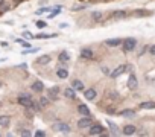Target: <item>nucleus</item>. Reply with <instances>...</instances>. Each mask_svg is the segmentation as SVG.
<instances>
[{"label": "nucleus", "instance_id": "nucleus-1", "mask_svg": "<svg viewBox=\"0 0 155 137\" xmlns=\"http://www.w3.org/2000/svg\"><path fill=\"white\" fill-rule=\"evenodd\" d=\"M122 46H123V50H125V52H131V50L135 49L137 40H135V38H125L123 43H122Z\"/></svg>", "mask_w": 155, "mask_h": 137}, {"label": "nucleus", "instance_id": "nucleus-2", "mask_svg": "<svg viewBox=\"0 0 155 137\" xmlns=\"http://www.w3.org/2000/svg\"><path fill=\"white\" fill-rule=\"evenodd\" d=\"M18 104L23 105V107H26V108H29L34 102H32V99H30V94H28V93H21L20 96H18Z\"/></svg>", "mask_w": 155, "mask_h": 137}, {"label": "nucleus", "instance_id": "nucleus-3", "mask_svg": "<svg viewBox=\"0 0 155 137\" xmlns=\"http://www.w3.org/2000/svg\"><path fill=\"white\" fill-rule=\"evenodd\" d=\"M55 131H60V133H70V125L66 123V122H56V123H53L52 126Z\"/></svg>", "mask_w": 155, "mask_h": 137}, {"label": "nucleus", "instance_id": "nucleus-4", "mask_svg": "<svg viewBox=\"0 0 155 137\" xmlns=\"http://www.w3.org/2000/svg\"><path fill=\"white\" fill-rule=\"evenodd\" d=\"M105 128L100 123H94L90 126V136H99V134H104Z\"/></svg>", "mask_w": 155, "mask_h": 137}, {"label": "nucleus", "instance_id": "nucleus-5", "mask_svg": "<svg viewBox=\"0 0 155 137\" xmlns=\"http://www.w3.org/2000/svg\"><path fill=\"white\" fill-rule=\"evenodd\" d=\"M91 125H93V120L90 119L88 116H85V117H82V119L78 122V128H81V130H82V128H90Z\"/></svg>", "mask_w": 155, "mask_h": 137}, {"label": "nucleus", "instance_id": "nucleus-6", "mask_svg": "<svg viewBox=\"0 0 155 137\" xmlns=\"http://www.w3.org/2000/svg\"><path fill=\"white\" fill-rule=\"evenodd\" d=\"M137 85H138L137 76L131 72V73H129V78H128V87H129L131 90H134V88H137Z\"/></svg>", "mask_w": 155, "mask_h": 137}, {"label": "nucleus", "instance_id": "nucleus-7", "mask_svg": "<svg viewBox=\"0 0 155 137\" xmlns=\"http://www.w3.org/2000/svg\"><path fill=\"white\" fill-rule=\"evenodd\" d=\"M84 96H85V99H88V101H93V99H96V96H97V92H96L94 88H87V90H84Z\"/></svg>", "mask_w": 155, "mask_h": 137}, {"label": "nucleus", "instance_id": "nucleus-8", "mask_svg": "<svg viewBox=\"0 0 155 137\" xmlns=\"http://www.w3.org/2000/svg\"><path fill=\"white\" fill-rule=\"evenodd\" d=\"M122 43H123V40H120V38H108V40H105V44L110 46V47H117V46H120Z\"/></svg>", "mask_w": 155, "mask_h": 137}, {"label": "nucleus", "instance_id": "nucleus-9", "mask_svg": "<svg viewBox=\"0 0 155 137\" xmlns=\"http://www.w3.org/2000/svg\"><path fill=\"white\" fill-rule=\"evenodd\" d=\"M126 72V64L125 66H120V67H117L116 70L111 73V78H119L120 75H123V73Z\"/></svg>", "mask_w": 155, "mask_h": 137}, {"label": "nucleus", "instance_id": "nucleus-10", "mask_svg": "<svg viewBox=\"0 0 155 137\" xmlns=\"http://www.w3.org/2000/svg\"><path fill=\"white\" fill-rule=\"evenodd\" d=\"M135 131H137V128L134 125H125L123 126V134L125 136H132V134H135Z\"/></svg>", "mask_w": 155, "mask_h": 137}, {"label": "nucleus", "instance_id": "nucleus-11", "mask_svg": "<svg viewBox=\"0 0 155 137\" xmlns=\"http://www.w3.org/2000/svg\"><path fill=\"white\" fill-rule=\"evenodd\" d=\"M72 85H73V88H74V90H79V92H84V90H85V85H84V82H82V81H79V79H73Z\"/></svg>", "mask_w": 155, "mask_h": 137}, {"label": "nucleus", "instance_id": "nucleus-12", "mask_svg": "<svg viewBox=\"0 0 155 137\" xmlns=\"http://www.w3.org/2000/svg\"><path fill=\"white\" fill-rule=\"evenodd\" d=\"M58 92H60V90H58V87H52L50 90L47 92V94H49V99H50V101H56V99H58Z\"/></svg>", "mask_w": 155, "mask_h": 137}, {"label": "nucleus", "instance_id": "nucleus-13", "mask_svg": "<svg viewBox=\"0 0 155 137\" xmlns=\"http://www.w3.org/2000/svg\"><path fill=\"white\" fill-rule=\"evenodd\" d=\"M32 90L37 92V93L43 92V90H44V84H43L41 81H35L34 84H32Z\"/></svg>", "mask_w": 155, "mask_h": 137}, {"label": "nucleus", "instance_id": "nucleus-14", "mask_svg": "<svg viewBox=\"0 0 155 137\" xmlns=\"http://www.w3.org/2000/svg\"><path fill=\"white\" fill-rule=\"evenodd\" d=\"M81 56L85 58V60H91V58H93V50H91V49H87V47H85V49L81 50Z\"/></svg>", "mask_w": 155, "mask_h": 137}, {"label": "nucleus", "instance_id": "nucleus-15", "mask_svg": "<svg viewBox=\"0 0 155 137\" xmlns=\"http://www.w3.org/2000/svg\"><path fill=\"white\" fill-rule=\"evenodd\" d=\"M64 94H66V98H68V99H74L76 98V92H74V88L72 87H68V88H66V90H64Z\"/></svg>", "mask_w": 155, "mask_h": 137}, {"label": "nucleus", "instance_id": "nucleus-16", "mask_svg": "<svg viewBox=\"0 0 155 137\" xmlns=\"http://www.w3.org/2000/svg\"><path fill=\"white\" fill-rule=\"evenodd\" d=\"M119 114L123 116V117H135L134 110H122V111H119Z\"/></svg>", "mask_w": 155, "mask_h": 137}, {"label": "nucleus", "instance_id": "nucleus-17", "mask_svg": "<svg viewBox=\"0 0 155 137\" xmlns=\"http://www.w3.org/2000/svg\"><path fill=\"white\" fill-rule=\"evenodd\" d=\"M106 126H110V131H111V134H113V136L119 134V131H117V125L113 123L111 120H106Z\"/></svg>", "mask_w": 155, "mask_h": 137}, {"label": "nucleus", "instance_id": "nucleus-18", "mask_svg": "<svg viewBox=\"0 0 155 137\" xmlns=\"http://www.w3.org/2000/svg\"><path fill=\"white\" fill-rule=\"evenodd\" d=\"M58 60L62 61V62H67V61H70V55H68V52L66 50H62L60 55H58Z\"/></svg>", "mask_w": 155, "mask_h": 137}, {"label": "nucleus", "instance_id": "nucleus-19", "mask_svg": "<svg viewBox=\"0 0 155 137\" xmlns=\"http://www.w3.org/2000/svg\"><path fill=\"white\" fill-rule=\"evenodd\" d=\"M47 62H50V55H43L37 58V64H47Z\"/></svg>", "mask_w": 155, "mask_h": 137}, {"label": "nucleus", "instance_id": "nucleus-20", "mask_svg": "<svg viewBox=\"0 0 155 137\" xmlns=\"http://www.w3.org/2000/svg\"><path fill=\"white\" fill-rule=\"evenodd\" d=\"M56 75L60 79H66V78H68V72L66 70V68H58L56 70Z\"/></svg>", "mask_w": 155, "mask_h": 137}, {"label": "nucleus", "instance_id": "nucleus-21", "mask_svg": "<svg viewBox=\"0 0 155 137\" xmlns=\"http://www.w3.org/2000/svg\"><path fill=\"white\" fill-rule=\"evenodd\" d=\"M78 111L81 113L82 116H90V110H88L87 105H84V104H81V105L78 107Z\"/></svg>", "mask_w": 155, "mask_h": 137}, {"label": "nucleus", "instance_id": "nucleus-22", "mask_svg": "<svg viewBox=\"0 0 155 137\" xmlns=\"http://www.w3.org/2000/svg\"><path fill=\"white\" fill-rule=\"evenodd\" d=\"M9 123H11L9 116H0V125L2 126H9Z\"/></svg>", "mask_w": 155, "mask_h": 137}, {"label": "nucleus", "instance_id": "nucleus-23", "mask_svg": "<svg viewBox=\"0 0 155 137\" xmlns=\"http://www.w3.org/2000/svg\"><path fill=\"white\" fill-rule=\"evenodd\" d=\"M102 17H104V14L100 12V11H94V12H91V18L94 20V22H100V20H102Z\"/></svg>", "mask_w": 155, "mask_h": 137}, {"label": "nucleus", "instance_id": "nucleus-24", "mask_svg": "<svg viewBox=\"0 0 155 137\" xmlns=\"http://www.w3.org/2000/svg\"><path fill=\"white\" fill-rule=\"evenodd\" d=\"M140 107H141L143 110H154V108H155V102H151V101H149V102H143Z\"/></svg>", "mask_w": 155, "mask_h": 137}, {"label": "nucleus", "instance_id": "nucleus-25", "mask_svg": "<svg viewBox=\"0 0 155 137\" xmlns=\"http://www.w3.org/2000/svg\"><path fill=\"white\" fill-rule=\"evenodd\" d=\"M111 17H113V18H125L126 17V12L125 11H116V12L111 14Z\"/></svg>", "mask_w": 155, "mask_h": 137}, {"label": "nucleus", "instance_id": "nucleus-26", "mask_svg": "<svg viewBox=\"0 0 155 137\" xmlns=\"http://www.w3.org/2000/svg\"><path fill=\"white\" fill-rule=\"evenodd\" d=\"M49 102H50L49 98H41V99H40V107L44 108V107H47V105H49Z\"/></svg>", "mask_w": 155, "mask_h": 137}, {"label": "nucleus", "instance_id": "nucleus-27", "mask_svg": "<svg viewBox=\"0 0 155 137\" xmlns=\"http://www.w3.org/2000/svg\"><path fill=\"white\" fill-rule=\"evenodd\" d=\"M87 8V5H74V6H72V11H81V9H85Z\"/></svg>", "mask_w": 155, "mask_h": 137}, {"label": "nucleus", "instance_id": "nucleus-28", "mask_svg": "<svg viewBox=\"0 0 155 137\" xmlns=\"http://www.w3.org/2000/svg\"><path fill=\"white\" fill-rule=\"evenodd\" d=\"M17 43H20L23 47H29V46H30V44L28 43V41H24V40H17Z\"/></svg>", "mask_w": 155, "mask_h": 137}, {"label": "nucleus", "instance_id": "nucleus-29", "mask_svg": "<svg viewBox=\"0 0 155 137\" xmlns=\"http://www.w3.org/2000/svg\"><path fill=\"white\" fill-rule=\"evenodd\" d=\"M20 134L21 136H30V131L29 130H20Z\"/></svg>", "mask_w": 155, "mask_h": 137}, {"label": "nucleus", "instance_id": "nucleus-30", "mask_svg": "<svg viewBox=\"0 0 155 137\" xmlns=\"http://www.w3.org/2000/svg\"><path fill=\"white\" fill-rule=\"evenodd\" d=\"M37 26H38L40 29H43V28H46V22H37Z\"/></svg>", "mask_w": 155, "mask_h": 137}, {"label": "nucleus", "instance_id": "nucleus-31", "mask_svg": "<svg viewBox=\"0 0 155 137\" xmlns=\"http://www.w3.org/2000/svg\"><path fill=\"white\" fill-rule=\"evenodd\" d=\"M46 11H50V8H41L37 11V14H43V12H46Z\"/></svg>", "mask_w": 155, "mask_h": 137}, {"label": "nucleus", "instance_id": "nucleus-32", "mask_svg": "<svg viewBox=\"0 0 155 137\" xmlns=\"http://www.w3.org/2000/svg\"><path fill=\"white\" fill-rule=\"evenodd\" d=\"M102 72L105 73V75H110V68L106 67V66H102Z\"/></svg>", "mask_w": 155, "mask_h": 137}, {"label": "nucleus", "instance_id": "nucleus-33", "mask_svg": "<svg viewBox=\"0 0 155 137\" xmlns=\"http://www.w3.org/2000/svg\"><path fill=\"white\" fill-rule=\"evenodd\" d=\"M8 9H9V8L6 6V5H3V3L0 5V11H2V12H5V11H8Z\"/></svg>", "mask_w": 155, "mask_h": 137}, {"label": "nucleus", "instance_id": "nucleus-34", "mask_svg": "<svg viewBox=\"0 0 155 137\" xmlns=\"http://www.w3.org/2000/svg\"><path fill=\"white\" fill-rule=\"evenodd\" d=\"M35 136H37V137H44L46 134L43 133V131H37V133H35Z\"/></svg>", "mask_w": 155, "mask_h": 137}, {"label": "nucleus", "instance_id": "nucleus-35", "mask_svg": "<svg viewBox=\"0 0 155 137\" xmlns=\"http://www.w3.org/2000/svg\"><path fill=\"white\" fill-rule=\"evenodd\" d=\"M149 52H151V55H155V44L149 47Z\"/></svg>", "mask_w": 155, "mask_h": 137}, {"label": "nucleus", "instance_id": "nucleus-36", "mask_svg": "<svg viewBox=\"0 0 155 137\" xmlns=\"http://www.w3.org/2000/svg\"><path fill=\"white\" fill-rule=\"evenodd\" d=\"M23 35L26 37V38H32V37H34V35H32V34H29V32H24Z\"/></svg>", "mask_w": 155, "mask_h": 137}, {"label": "nucleus", "instance_id": "nucleus-37", "mask_svg": "<svg viewBox=\"0 0 155 137\" xmlns=\"http://www.w3.org/2000/svg\"><path fill=\"white\" fill-rule=\"evenodd\" d=\"M3 2H5V0H0V5H2V3H3Z\"/></svg>", "mask_w": 155, "mask_h": 137}, {"label": "nucleus", "instance_id": "nucleus-38", "mask_svg": "<svg viewBox=\"0 0 155 137\" xmlns=\"http://www.w3.org/2000/svg\"><path fill=\"white\" fill-rule=\"evenodd\" d=\"M0 87H2V84H0Z\"/></svg>", "mask_w": 155, "mask_h": 137}]
</instances>
